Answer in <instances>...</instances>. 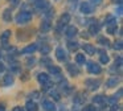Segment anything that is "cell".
<instances>
[{"instance_id":"cell-1","label":"cell","mask_w":123,"mask_h":111,"mask_svg":"<svg viewBox=\"0 0 123 111\" xmlns=\"http://www.w3.org/2000/svg\"><path fill=\"white\" fill-rule=\"evenodd\" d=\"M31 20H32V12H29V11H21L16 16V23L21 24V25L29 23Z\"/></svg>"},{"instance_id":"cell-2","label":"cell","mask_w":123,"mask_h":111,"mask_svg":"<svg viewBox=\"0 0 123 111\" xmlns=\"http://www.w3.org/2000/svg\"><path fill=\"white\" fill-rule=\"evenodd\" d=\"M80 11L83 13V15H90V13H93L94 7H93V4H90L89 1H83L82 4H81V7H80Z\"/></svg>"},{"instance_id":"cell-3","label":"cell","mask_w":123,"mask_h":111,"mask_svg":"<svg viewBox=\"0 0 123 111\" xmlns=\"http://www.w3.org/2000/svg\"><path fill=\"white\" fill-rule=\"evenodd\" d=\"M85 85L87 86L89 90H97L99 87V85H101V81L99 79H86Z\"/></svg>"},{"instance_id":"cell-4","label":"cell","mask_w":123,"mask_h":111,"mask_svg":"<svg viewBox=\"0 0 123 111\" xmlns=\"http://www.w3.org/2000/svg\"><path fill=\"white\" fill-rule=\"evenodd\" d=\"M87 70H89V73H91V74H99L102 71V68L95 62H89L87 63Z\"/></svg>"},{"instance_id":"cell-5","label":"cell","mask_w":123,"mask_h":111,"mask_svg":"<svg viewBox=\"0 0 123 111\" xmlns=\"http://www.w3.org/2000/svg\"><path fill=\"white\" fill-rule=\"evenodd\" d=\"M56 57H57V60L61 61V62H64V61L68 60V54H66V52L64 50V48H61V46L57 48L56 49Z\"/></svg>"},{"instance_id":"cell-6","label":"cell","mask_w":123,"mask_h":111,"mask_svg":"<svg viewBox=\"0 0 123 111\" xmlns=\"http://www.w3.org/2000/svg\"><path fill=\"white\" fill-rule=\"evenodd\" d=\"M70 21V15L69 13H64V15L61 16V17H60V21H58V28H57V31H61V28L62 26H65L68 23H69Z\"/></svg>"},{"instance_id":"cell-7","label":"cell","mask_w":123,"mask_h":111,"mask_svg":"<svg viewBox=\"0 0 123 111\" xmlns=\"http://www.w3.org/2000/svg\"><path fill=\"white\" fill-rule=\"evenodd\" d=\"M12 83H13V75H12V74H6V75L3 77V79L0 81V85L3 87L11 86Z\"/></svg>"},{"instance_id":"cell-8","label":"cell","mask_w":123,"mask_h":111,"mask_svg":"<svg viewBox=\"0 0 123 111\" xmlns=\"http://www.w3.org/2000/svg\"><path fill=\"white\" fill-rule=\"evenodd\" d=\"M36 50H37V44H31V45H28L27 48H24V49L21 50V53L23 54H32Z\"/></svg>"},{"instance_id":"cell-9","label":"cell","mask_w":123,"mask_h":111,"mask_svg":"<svg viewBox=\"0 0 123 111\" xmlns=\"http://www.w3.org/2000/svg\"><path fill=\"white\" fill-rule=\"evenodd\" d=\"M43 107H44V110H45V111H57L54 103L50 102V100H44V102H43Z\"/></svg>"},{"instance_id":"cell-10","label":"cell","mask_w":123,"mask_h":111,"mask_svg":"<svg viewBox=\"0 0 123 111\" xmlns=\"http://www.w3.org/2000/svg\"><path fill=\"white\" fill-rule=\"evenodd\" d=\"M35 7L37 8V9H41V11H44L46 7H48V1L46 0H35Z\"/></svg>"},{"instance_id":"cell-11","label":"cell","mask_w":123,"mask_h":111,"mask_svg":"<svg viewBox=\"0 0 123 111\" xmlns=\"http://www.w3.org/2000/svg\"><path fill=\"white\" fill-rule=\"evenodd\" d=\"M77 33H78V29L75 28L74 25L69 26V28L66 29V32H65V34H66V37H69V38H72V37H74Z\"/></svg>"},{"instance_id":"cell-12","label":"cell","mask_w":123,"mask_h":111,"mask_svg":"<svg viewBox=\"0 0 123 111\" xmlns=\"http://www.w3.org/2000/svg\"><path fill=\"white\" fill-rule=\"evenodd\" d=\"M68 71L70 73V75H73V77H75V75H78L80 74V69L77 68V66H74V65H72V63H68Z\"/></svg>"},{"instance_id":"cell-13","label":"cell","mask_w":123,"mask_h":111,"mask_svg":"<svg viewBox=\"0 0 123 111\" xmlns=\"http://www.w3.org/2000/svg\"><path fill=\"white\" fill-rule=\"evenodd\" d=\"M82 48H83V50H85L87 54H90V56H93L94 53H95V48H94L91 44H83Z\"/></svg>"},{"instance_id":"cell-14","label":"cell","mask_w":123,"mask_h":111,"mask_svg":"<svg viewBox=\"0 0 123 111\" xmlns=\"http://www.w3.org/2000/svg\"><path fill=\"white\" fill-rule=\"evenodd\" d=\"M37 79H38V82H40V83L45 85V83H48V82H49V75L46 73H40L37 75Z\"/></svg>"},{"instance_id":"cell-15","label":"cell","mask_w":123,"mask_h":111,"mask_svg":"<svg viewBox=\"0 0 123 111\" xmlns=\"http://www.w3.org/2000/svg\"><path fill=\"white\" fill-rule=\"evenodd\" d=\"M50 21L49 20H44L43 23H41V32L43 33H46V32H49V29H50Z\"/></svg>"},{"instance_id":"cell-16","label":"cell","mask_w":123,"mask_h":111,"mask_svg":"<svg viewBox=\"0 0 123 111\" xmlns=\"http://www.w3.org/2000/svg\"><path fill=\"white\" fill-rule=\"evenodd\" d=\"M90 34H97L99 32V24L97 21H93V24L90 25V29H89Z\"/></svg>"},{"instance_id":"cell-17","label":"cell","mask_w":123,"mask_h":111,"mask_svg":"<svg viewBox=\"0 0 123 111\" xmlns=\"http://www.w3.org/2000/svg\"><path fill=\"white\" fill-rule=\"evenodd\" d=\"M25 108H27V111H37V105L32 100H28L27 105H25Z\"/></svg>"},{"instance_id":"cell-18","label":"cell","mask_w":123,"mask_h":111,"mask_svg":"<svg viewBox=\"0 0 123 111\" xmlns=\"http://www.w3.org/2000/svg\"><path fill=\"white\" fill-rule=\"evenodd\" d=\"M118 82H119V78H117V77H114V78H110L109 81L106 82V86L107 87H114L118 85Z\"/></svg>"},{"instance_id":"cell-19","label":"cell","mask_w":123,"mask_h":111,"mask_svg":"<svg viewBox=\"0 0 123 111\" xmlns=\"http://www.w3.org/2000/svg\"><path fill=\"white\" fill-rule=\"evenodd\" d=\"M3 18L4 21H7V23H9V21L12 20V13H11V9H6L3 12Z\"/></svg>"},{"instance_id":"cell-20","label":"cell","mask_w":123,"mask_h":111,"mask_svg":"<svg viewBox=\"0 0 123 111\" xmlns=\"http://www.w3.org/2000/svg\"><path fill=\"white\" fill-rule=\"evenodd\" d=\"M75 62H77L78 65H85V62H86L85 54H77L75 56Z\"/></svg>"},{"instance_id":"cell-21","label":"cell","mask_w":123,"mask_h":111,"mask_svg":"<svg viewBox=\"0 0 123 111\" xmlns=\"http://www.w3.org/2000/svg\"><path fill=\"white\" fill-rule=\"evenodd\" d=\"M49 73L53 74V75H58L61 73V69L58 66H49Z\"/></svg>"},{"instance_id":"cell-22","label":"cell","mask_w":123,"mask_h":111,"mask_svg":"<svg viewBox=\"0 0 123 111\" xmlns=\"http://www.w3.org/2000/svg\"><path fill=\"white\" fill-rule=\"evenodd\" d=\"M98 42L102 45V46H110V41L106 38V37H98Z\"/></svg>"},{"instance_id":"cell-23","label":"cell","mask_w":123,"mask_h":111,"mask_svg":"<svg viewBox=\"0 0 123 111\" xmlns=\"http://www.w3.org/2000/svg\"><path fill=\"white\" fill-rule=\"evenodd\" d=\"M9 37H11V31H6L3 34H1V37H0V40H1V41H3L4 44H7V40H8Z\"/></svg>"},{"instance_id":"cell-24","label":"cell","mask_w":123,"mask_h":111,"mask_svg":"<svg viewBox=\"0 0 123 111\" xmlns=\"http://www.w3.org/2000/svg\"><path fill=\"white\" fill-rule=\"evenodd\" d=\"M117 20H115L114 16H107L106 17V25H115Z\"/></svg>"},{"instance_id":"cell-25","label":"cell","mask_w":123,"mask_h":111,"mask_svg":"<svg viewBox=\"0 0 123 111\" xmlns=\"http://www.w3.org/2000/svg\"><path fill=\"white\" fill-rule=\"evenodd\" d=\"M93 102H94V103H98V105H101V103L105 102V97H103V95H95V97L93 98Z\"/></svg>"},{"instance_id":"cell-26","label":"cell","mask_w":123,"mask_h":111,"mask_svg":"<svg viewBox=\"0 0 123 111\" xmlns=\"http://www.w3.org/2000/svg\"><path fill=\"white\" fill-rule=\"evenodd\" d=\"M68 48H69L70 50L78 49V42H75V41H69V42H68Z\"/></svg>"},{"instance_id":"cell-27","label":"cell","mask_w":123,"mask_h":111,"mask_svg":"<svg viewBox=\"0 0 123 111\" xmlns=\"http://www.w3.org/2000/svg\"><path fill=\"white\" fill-rule=\"evenodd\" d=\"M107 32L110 34H115V32H117V24L115 25H107Z\"/></svg>"},{"instance_id":"cell-28","label":"cell","mask_w":123,"mask_h":111,"mask_svg":"<svg viewBox=\"0 0 123 111\" xmlns=\"http://www.w3.org/2000/svg\"><path fill=\"white\" fill-rule=\"evenodd\" d=\"M49 52H50V48H49L46 44H44L43 46H41V53H43V54H48Z\"/></svg>"},{"instance_id":"cell-29","label":"cell","mask_w":123,"mask_h":111,"mask_svg":"<svg viewBox=\"0 0 123 111\" xmlns=\"http://www.w3.org/2000/svg\"><path fill=\"white\" fill-rule=\"evenodd\" d=\"M109 61H110L109 56H106V54H103V53H102V54H101V62L102 63H107Z\"/></svg>"},{"instance_id":"cell-30","label":"cell","mask_w":123,"mask_h":111,"mask_svg":"<svg viewBox=\"0 0 123 111\" xmlns=\"http://www.w3.org/2000/svg\"><path fill=\"white\" fill-rule=\"evenodd\" d=\"M50 95H52V97H53L56 100H60V98H61V97H60V94H58L57 91H52V92H50Z\"/></svg>"},{"instance_id":"cell-31","label":"cell","mask_w":123,"mask_h":111,"mask_svg":"<svg viewBox=\"0 0 123 111\" xmlns=\"http://www.w3.org/2000/svg\"><path fill=\"white\" fill-rule=\"evenodd\" d=\"M82 111H97V110H95V107H94V106L90 105V106H86V107L83 108Z\"/></svg>"},{"instance_id":"cell-32","label":"cell","mask_w":123,"mask_h":111,"mask_svg":"<svg viewBox=\"0 0 123 111\" xmlns=\"http://www.w3.org/2000/svg\"><path fill=\"white\" fill-rule=\"evenodd\" d=\"M114 48H115V49H118V50H120V49H122V41H117V42H115V45H114Z\"/></svg>"},{"instance_id":"cell-33","label":"cell","mask_w":123,"mask_h":111,"mask_svg":"<svg viewBox=\"0 0 123 111\" xmlns=\"http://www.w3.org/2000/svg\"><path fill=\"white\" fill-rule=\"evenodd\" d=\"M115 66H122V57H118V60H115Z\"/></svg>"},{"instance_id":"cell-34","label":"cell","mask_w":123,"mask_h":111,"mask_svg":"<svg viewBox=\"0 0 123 111\" xmlns=\"http://www.w3.org/2000/svg\"><path fill=\"white\" fill-rule=\"evenodd\" d=\"M35 62H36L35 58H29L28 60V66H35Z\"/></svg>"},{"instance_id":"cell-35","label":"cell","mask_w":123,"mask_h":111,"mask_svg":"<svg viewBox=\"0 0 123 111\" xmlns=\"http://www.w3.org/2000/svg\"><path fill=\"white\" fill-rule=\"evenodd\" d=\"M89 3H90V4L98 5V4H101V3H102V0H89Z\"/></svg>"},{"instance_id":"cell-36","label":"cell","mask_w":123,"mask_h":111,"mask_svg":"<svg viewBox=\"0 0 123 111\" xmlns=\"http://www.w3.org/2000/svg\"><path fill=\"white\" fill-rule=\"evenodd\" d=\"M12 111H24V108L20 107V106H16V107H13V110Z\"/></svg>"},{"instance_id":"cell-37","label":"cell","mask_w":123,"mask_h":111,"mask_svg":"<svg viewBox=\"0 0 123 111\" xmlns=\"http://www.w3.org/2000/svg\"><path fill=\"white\" fill-rule=\"evenodd\" d=\"M11 3H12V5H13V7H16V5H19L20 0H11Z\"/></svg>"},{"instance_id":"cell-38","label":"cell","mask_w":123,"mask_h":111,"mask_svg":"<svg viewBox=\"0 0 123 111\" xmlns=\"http://www.w3.org/2000/svg\"><path fill=\"white\" fill-rule=\"evenodd\" d=\"M4 70H6V66H4L3 62H0V73H1V71H4Z\"/></svg>"},{"instance_id":"cell-39","label":"cell","mask_w":123,"mask_h":111,"mask_svg":"<svg viewBox=\"0 0 123 111\" xmlns=\"http://www.w3.org/2000/svg\"><path fill=\"white\" fill-rule=\"evenodd\" d=\"M0 111H6V107H4L3 103H0Z\"/></svg>"},{"instance_id":"cell-40","label":"cell","mask_w":123,"mask_h":111,"mask_svg":"<svg viewBox=\"0 0 123 111\" xmlns=\"http://www.w3.org/2000/svg\"><path fill=\"white\" fill-rule=\"evenodd\" d=\"M115 1H117L118 4H122V0H115Z\"/></svg>"},{"instance_id":"cell-41","label":"cell","mask_w":123,"mask_h":111,"mask_svg":"<svg viewBox=\"0 0 123 111\" xmlns=\"http://www.w3.org/2000/svg\"><path fill=\"white\" fill-rule=\"evenodd\" d=\"M70 1H77V0H70Z\"/></svg>"},{"instance_id":"cell-42","label":"cell","mask_w":123,"mask_h":111,"mask_svg":"<svg viewBox=\"0 0 123 111\" xmlns=\"http://www.w3.org/2000/svg\"><path fill=\"white\" fill-rule=\"evenodd\" d=\"M31 1H35V0H31Z\"/></svg>"}]
</instances>
